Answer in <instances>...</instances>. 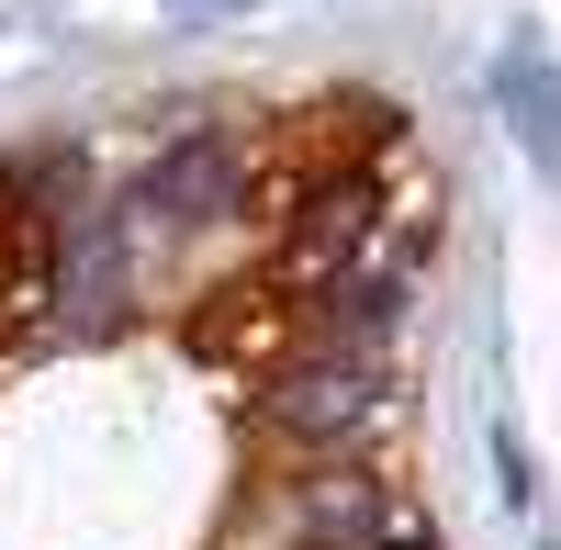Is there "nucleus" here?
Returning a JSON list of instances; mask_svg holds the SVG:
<instances>
[{"label": "nucleus", "instance_id": "f257e3e1", "mask_svg": "<svg viewBox=\"0 0 561 550\" xmlns=\"http://www.w3.org/2000/svg\"><path fill=\"white\" fill-rule=\"evenodd\" d=\"M237 192H248L237 135H180V147H158V158H147V180H135V237L214 225V214H237Z\"/></svg>", "mask_w": 561, "mask_h": 550}, {"label": "nucleus", "instance_id": "f03ea898", "mask_svg": "<svg viewBox=\"0 0 561 550\" xmlns=\"http://www.w3.org/2000/svg\"><path fill=\"white\" fill-rule=\"evenodd\" d=\"M293 539H304V550H415L404 517H393V494H382V472H359V461L304 472V494H293Z\"/></svg>", "mask_w": 561, "mask_h": 550}, {"label": "nucleus", "instance_id": "7ed1b4c3", "mask_svg": "<svg viewBox=\"0 0 561 550\" xmlns=\"http://www.w3.org/2000/svg\"><path fill=\"white\" fill-rule=\"evenodd\" d=\"M370 393H382V371H370V359H304V371H280V382L259 393V416H270L280 438L337 449V427L370 416Z\"/></svg>", "mask_w": 561, "mask_h": 550}, {"label": "nucleus", "instance_id": "20e7f679", "mask_svg": "<svg viewBox=\"0 0 561 550\" xmlns=\"http://www.w3.org/2000/svg\"><path fill=\"white\" fill-rule=\"evenodd\" d=\"M370 214H382V180H370V169L314 180V203H304V225H293V282H325V270H348V248L370 237Z\"/></svg>", "mask_w": 561, "mask_h": 550}, {"label": "nucleus", "instance_id": "39448f33", "mask_svg": "<svg viewBox=\"0 0 561 550\" xmlns=\"http://www.w3.org/2000/svg\"><path fill=\"white\" fill-rule=\"evenodd\" d=\"M505 124L528 135L539 180H561V79H550V57H528V45H505Z\"/></svg>", "mask_w": 561, "mask_h": 550}, {"label": "nucleus", "instance_id": "423d86ee", "mask_svg": "<svg viewBox=\"0 0 561 550\" xmlns=\"http://www.w3.org/2000/svg\"><path fill=\"white\" fill-rule=\"evenodd\" d=\"M192 337H203V348H259V359H270V348H280V293H214Z\"/></svg>", "mask_w": 561, "mask_h": 550}, {"label": "nucleus", "instance_id": "0eeeda50", "mask_svg": "<svg viewBox=\"0 0 561 550\" xmlns=\"http://www.w3.org/2000/svg\"><path fill=\"white\" fill-rule=\"evenodd\" d=\"M494 483H505V506H517V517H539V472H528V438H517V427H494Z\"/></svg>", "mask_w": 561, "mask_h": 550}]
</instances>
